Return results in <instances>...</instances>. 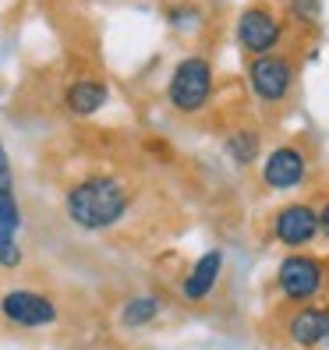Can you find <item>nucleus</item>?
Masks as SVG:
<instances>
[{"label": "nucleus", "instance_id": "obj_8", "mask_svg": "<svg viewBox=\"0 0 329 350\" xmlns=\"http://www.w3.org/2000/svg\"><path fill=\"white\" fill-rule=\"evenodd\" d=\"M308 180V156L298 146H276L262 163V184L269 191H294Z\"/></svg>", "mask_w": 329, "mask_h": 350}, {"label": "nucleus", "instance_id": "obj_7", "mask_svg": "<svg viewBox=\"0 0 329 350\" xmlns=\"http://www.w3.org/2000/svg\"><path fill=\"white\" fill-rule=\"evenodd\" d=\"M273 237L283 244V248H291V252L308 248V244L319 237V213L312 209V205H304V202L283 205V209L273 216Z\"/></svg>", "mask_w": 329, "mask_h": 350}, {"label": "nucleus", "instance_id": "obj_1", "mask_svg": "<svg viewBox=\"0 0 329 350\" xmlns=\"http://www.w3.org/2000/svg\"><path fill=\"white\" fill-rule=\"evenodd\" d=\"M131 213V191L128 184L114 174H85L64 191V216L78 230H114Z\"/></svg>", "mask_w": 329, "mask_h": 350}, {"label": "nucleus", "instance_id": "obj_2", "mask_svg": "<svg viewBox=\"0 0 329 350\" xmlns=\"http://www.w3.org/2000/svg\"><path fill=\"white\" fill-rule=\"evenodd\" d=\"M209 99H213V64L198 53L177 60L167 81V103L177 113H198L205 110Z\"/></svg>", "mask_w": 329, "mask_h": 350}, {"label": "nucleus", "instance_id": "obj_5", "mask_svg": "<svg viewBox=\"0 0 329 350\" xmlns=\"http://www.w3.org/2000/svg\"><path fill=\"white\" fill-rule=\"evenodd\" d=\"M234 36H237V46L252 57H262V53H276V46L283 43V22L269 11V8H244L237 14V25H234Z\"/></svg>", "mask_w": 329, "mask_h": 350}, {"label": "nucleus", "instance_id": "obj_13", "mask_svg": "<svg viewBox=\"0 0 329 350\" xmlns=\"http://www.w3.org/2000/svg\"><path fill=\"white\" fill-rule=\"evenodd\" d=\"M223 149H227V156L237 163V167H248V163L259 156V135L255 131H234L231 138H227V146H223Z\"/></svg>", "mask_w": 329, "mask_h": 350}, {"label": "nucleus", "instance_id": "obj_16", "mask_svg": "<svg viewBox=\"0 0 329 350\" xmlns=\"http://www.w3.org/2000/svg\"><path fill=\"white\" fill-rule=\"evenodd\" d=\"M315 213H319V237L329 241V198L322 202V209H315Z\"/></svg>", "mask_w": 329, "mask_h": 350}, {"label": "nucleus", "instance_id": "obj_12", "mask_svg": "<svg viewBox=\"0 0 329 350\" xmlns=\"http://www.w3.org/2000/svg\"><path fill=\"white\" fill-rule=\"evenodd\" d=\"M153 319H159V301L153 294H138V297L124 301V308H120V315H117V322L124 329H142Z\"/></svg>", "mask_w": 329, "mask_h": 350}, {"label": "nucleus", "instance_id": "obj_4", "mask_svg": "<svg viewBox=\"0 0 329 350\" xmlns=\"http://www.w3.org/2000/svg\"><path fill=\"white\" fill-rule=\"evenodd\" d=\"M248 85H252V96L259 103L280 107V103L291 96V89H294V64H291V57H283V53L252 57V64H248Z\"/></svg>", "mask_w": 329, "mask_h": 350}, {"label": "nucleus", "instance_id": "obj_14", "mask_svg": "<svg viewBox=\"0 0 329 350\" xmlns=\"http://www.w3.org/2000/svg\"><path fill=\"white\" fill-rule=\"evenodd\" d=\"M287 11H291L298 22H319L322 18V0H287Z\"/></svg>", "mask_w": 329, "mask_h": 350}, {"label": "nucleus", "instance_id": "obj_10", "mask_svg": "<svg viewBox=\"0 0 329 350\" xmlns=\"http://www.w3.org/2000/svg\"><path fill=\"white\" fill-rule=\"evenodd\" d=\"M110 99V85L99 78H75L64 89V107L71 117H96Z\"/></svg>", "mask_w": 329, "mask_h": 350}, {"label": "nucleus", "instance_id": "obj_9", "mask_svg": "<svg viewBox=\"0 0 329 350\" xmlns=\"http://www.w3.org/2000/svg\"><path fill=\"white\" fill-rule=\"evenodd\" d=\"M223 276V252L213 248V252H205L195 258V265L188 269V276L181 280V297L188 301V304H198L205 301L213 291H216V283Z\"/></svg>", "mask_w": 329, "mask_h": 350}, {"label": "nucleus", "instance_id": "obj_3", "mask_svg": "<svg viewBox=\"0 0 329 350\" xmlns=\"http://www.w3.org/2000/svg\"><path fill=\"white\" fill-rule=\"evenodd\" d=\"M322 283H326V269L315 255H304V252H291L280 262V273H276V286L283 301L291 304H308L322 294Z\"/></svg>", "mask_w": 329, "mask_h": 350}, {"label": "nucleus", "instance_id": "obj_15", "mask_svg": "<svg viewBox=\"0 0 329 350\" xmlns=\"http://www.w3.org/2000/svg\"><path fill=\"white\" fill-rule=\"evenodd\" d=\"M0 191H14V167L4 149V135H0Z\"/></svg>", "mask_w": 329, "mask_h": 350}, {"label": "nucleus", "instance_id": "obj_6", "mask_svg": "<svg viewBox=\"0 0 329 350\" xmlns=\"http://www.w3.org/2000/svg\"><path fill=\"white\" fill-rule=\"evenodd\" d=\"M0 315L18 329H50L60 319L57 304L47 294L29 291V286H14V291L0 297Z\"/></svg>", "mask_w": 329, "mask_h": 350}, {"label": "nucleus", "instance_id": "obj_11", "mask_svg": "<svg viewBox=\"0 0 329 350\" xmlns=\"http://www.w3.org/2000/svg\"><path fill=\"white\" fill-rule=\"evenodd\" d=\"M287 336L294 347H315L329 336V312L326 308H301L287 319Z\"/></svg>", "mask_w": 329, "mask_h": 350}]
</instances>
